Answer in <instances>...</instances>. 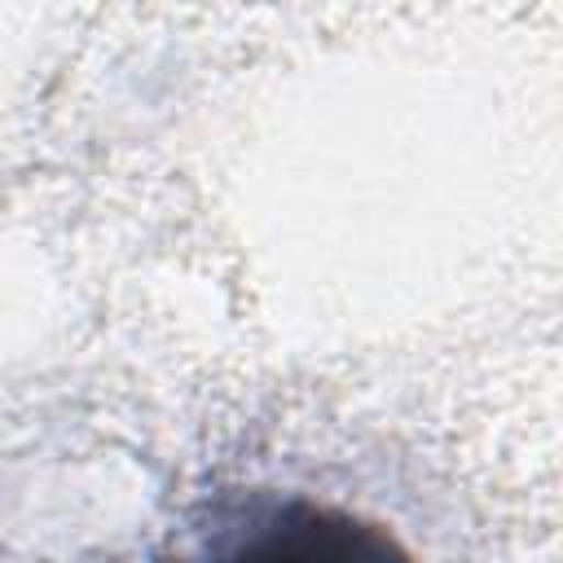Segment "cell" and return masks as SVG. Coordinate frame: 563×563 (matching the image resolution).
Wrapping results in <instances>:
<instances>
[{
    "label": "cell",
    "mask_w": 563,
    "mask_h": 563,
    "mask_svg": "<svg viewBox=\"0 0 563 563\" xmlns=\"http://www.w3.org/2000/svg\"><path fill=\"white\" fill-rule=\"evenodd\" d=\"M189 563H413L374 519L303 493H246L216 510Z\"/></svg>",
    "instance_id": "cell-1"
}]
</instances>
